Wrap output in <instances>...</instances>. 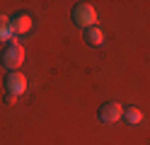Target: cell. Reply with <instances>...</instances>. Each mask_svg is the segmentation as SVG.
<instances>
[{"mask_svg": "<svg viewBox=\"0 0 150 145\" xmlns=\"http://www.w3.org/2000/svg\"><path fill=\"white\" fill-rule=\"evenodd\" d=\"M10 24H12V32L20 36V34H27V32H32V27H34V22H32V17L27 15V12H17L12 19H10Z\"/></svg>", "mask_w": 150, "mask_h": 145, "instance_id": "cell-5", "label": "cell"}, {"mask_svg": "<svg viewBox=\"0 0 150 145\" xmlns=\"http://www.w3.org/2000/svg\"><path fill=\"white\" fill-rule=\"evenodd\" d=\"M0 61H3V65L10 73L12 70H20V65L24 63V46L17 44V41H10L3 48V53H0Z\"/></svg>", "mask_w": 150, "mask_h": 145, "instance_id": "cell-1", "label": "cell"}, {"mask_svg": "<svg viewBox=\"0 0 150 145\" xmlns=\"http://www.w3.org/2000/svg\"><path fill=\"white\" fill-rule=\"evenodd\" d=\"M70 17H73V22L78 24V27H82V29L97 27V10L92 7L90 3H78V5L73 7Z\"/></svg>", "mask_w": 150, "mask_h": 145, "instance_id": "cell-2", "label": "cell"}, {"mask_svg": "<svg viewBox=\"0 0 150 145\" xmlns=\"http://www.w3.org/2000/svg\"><path fill=\"white\" fill-rule=\"evenodd\" d=\"M17 99H20L17 94H7V97H5V104H10V106H12V104H17Z\"/></svg>", "mask_w": 150, "mask_h": 145, "instance_id": "cell-9", "label": "cell"}, {"mask_svg": "<svg viewBox=\"0 0 150 145\" xmlns=\"http://www.w3.org/2000/svg\"><path fill=\"white\" fill-rule=\"evenodd\" d=\"M124 119H126V123H131V126H138L140 121H143V111L136 109V106H128V109H124Z\"/></svg>", "mask_w": 150, "mask_h": 145, "instance_id": "cell-8", "label": "cell"}, {"mask_svg": "<svg viewBox=\"0 0 150 145\" xmlns=\"http://www.w3.org/2000/svg\"><path fill=\"white\" fill-rule=\"evenodd\" d=\"M85 44L87 46H102V44H104V32H102L99 27L85 29Z\"/></svg>", "mask_w": 150, "mask_h": 145, "instance_id": "cell-6", "label": "cell"}, {"mask_svg": "<svg viewBox=\"0 0 150 145\" xmlns=\"http://www.w3.org/2000/svg\"><path fill=\"white\" fill-rule=\"evenodd\" d=\"M12 24H10V17H5V15H0V44H10L12 41Z\"/></svg>", "mask_w": 150, "mask_h": 145, "instance_id": "cell-7", "label": "cell"}, {"mask_svg": "<svg viewBox=\"0 0 150 145\" xmlns=\"http://www.w3.org/2000/svg\"><path fill=\"white\" fill-rule=\"evenodd\" d=\"M5 90H7V94L22 97V94L27 92V77H24V73H20V70L7 73V77H5Z\"/></svg>", "mask_w": 150, "mask_h": 145, "instance_id": "cell-4", "label": "cell"}, {"mask_svg": "<svg viewBox=\"0 0 150 145\" xmlns=\"http://www.w3.org/2000/svg\"><path fill=\"white\" fill-rule=\"evenodd\" d=\"M97 116H99L102 123H116L121 116H124V106H121L119 102H104L99 106Z\"/></svg>", "mask_w": 150, "mask_h": 145, "instance_id": "cell-3", "label": "cell"}]
</instances>
